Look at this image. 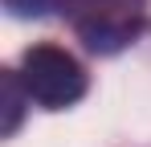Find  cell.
<instances>
[{
  "instance_id": "6da1fadb",
  "label": "cell",
  "mask_w": 151,
  "mask_h": 147,
  "mask_svg": "<svg viewBox=\"0 0 151 147\" xmlns=\"http://www.w3.org/2000/svg\"><path fill=\"white\" fill-rule=\"evenodd\" d=\"M61 12L90 53H119L139 37L147 0H61Z\"/></svg>"
},
{
  "instance_id": "3957f363",
  "label": "cell",
  "mask_w": 151,
  "mask_h": 147,
  "mask_svg": "<svg viewBox=\"0 0 151 147\" xmlns=\"http://www.w3.org/2000/svg\"><path fill=\"white\" fill-rule=\"evenodd\" d=\"M25 102H33V98H29L21 74L17 70H0V110H4L0 135H4V139L17 135V127H21V119H25Z\"/></svg>"
},
{
  "instance_id": "7a4b0ae2",
  "label": "cell",
  "mask_w": 151,
  "mask_h": 147,
  "mask_svg": "<svg viewBox=\"0 0 151 147\" xmlns=\"http://www.w3.org/2000/svg\"><path fill=\"white\" fill-rule=\"evenodd\" d=\"M21 82H25L29 98L45 110H65L86 94V70L74 53L61 45H33L21 57Z\"/></svg>"
},
{
  "instance_id": "277c9868",
  "label": "cell",
  "mask_w": 151,
  "mask_h": 147,
  "mask_svg": "<svg viewBox=\"0 0 151 147\" xmlns=\"http://www.w3.org/2000/svg\"><path fill=\"white\" fill-rule=\"evenodd\" d=\"M12 17H45L53 8H61V0H4Z\"/></svg>"
}]
</instances>
